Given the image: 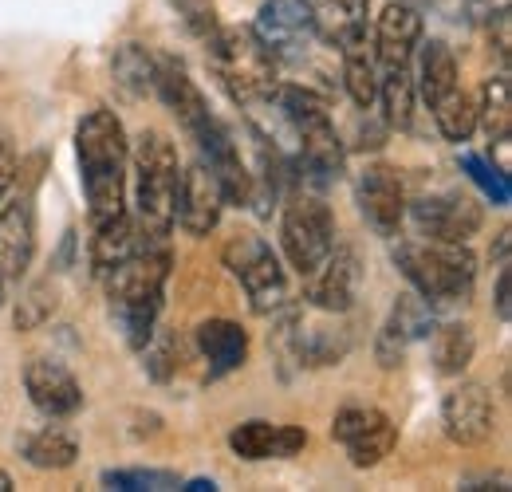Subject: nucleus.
I'll return each mask as SVG.
<instances>
[{"label":"nucleus","mask_w":512,"mask_h":492,"mask_svg":"<svg viewBox=\"0 0 512 492\" xmlns=\"http://www.w3.org/2000/svg\"><path fill=\"white\" fill-rule=\"evenodd\" d=\"M75 154H79V174L87 193V217L91 229L115 221L127 213V166H130V138L119 115L107 107H95L79 119L75 130Z\"/></svg>","instance_id":"1"},{"label":"nucleus","mask_w":512,"mask_h":492,"mask_svg":"<svg viewBox=\"0 0 512 492\" xmlns=\"http://www.w3.org/2000/svg\"><path fill=\"white\" fill-rule=\"evenodd\" d=\"M394 264L406 276V284L430 304H469L473 284H477V256L465 241H426V237H406L394 245Z\"/></svg>","instance_id":"2"},{"label":"nucleus","mask_w":512,"mask_h":492,"mask_svg":"<svg viewBox=\"0 0 512 492\" xmlns=\"http://www.w3.org/2000/svg\"><path fill=\"white\" fill-rule=\"evenodd\" d=\"M130 166H134V221L146 237L166 241L174 233V209L182 185L178 146L162 130H142L130 142Z\"/></svg>","instance_id":"3"},{"label":"nucleus","mask_w":512,"mask_h":492,"mask_svg":"<svg viewBox=\"0 0 512 492\" xmlns=\"http://www.w3.org/2000/svg\"><path fill=\"white\" fill-rule=\"evenodd\" d=\"M205 56L221 87L241 107L268 103L272 91L280 87V60L256 36L253 24H217V32L205 40Z\"/></svg>","instance_id":"4"},{"label":"nucleus","mask_w":512,"mask_h":492,"mask_svg":"<svg viewBox=\"0 0 512 492\" xmlns=\"http://www.w3.org/2000/svg\"><path fill=\"white\" fill-rule=\"evenodd\" d=\"M221 260L225 268L237 276V284L245 288L249 304L256 315H276L280 308L292 304L288 292V272L280 264V256L272 252V245L264 237H256L249 229H237L225 245H221Z\"/></svg>","instance_id":"5"},{"label":"nucleus","mask_w":512,"mask_h":492,"mask_svg":"<svg viewBox=\"0 0 512 492\" xmlns=\"http://www.w3.org/2000/svg\"><path fill=\"white\" fill-rule=\"evenodd\" d=\"M335 245V217L320 193H296L280 213V252L288 268L304 280L323 264V256Z\"/></svg>","instance_id":"6"},{"label":"nucleus","mask_w":512,"mask_h":492,"mask_svg":"<svg viewBox=\"0 0 512 492\" xmlns=\"http://www.w3.org/2000/svg\"><path fill=\"white\" fill-rule=\"evenodd\" d=\"M406 221L426 241H473L485 225L481 205L469 193H430L418 201H406Z\"/></svg>","instance_id":"7"},{"label":"nucleus","mask_w":512,"mask_h":492,"mask_svg":"<svg viewBox=\"0 0 512 492\" xmlns=\"http://www.w3.org/2000/svg\"><path fill=\"white\" fill-rule=\"evenodd\" d=\"M99 280H103L111 304L162 300L166 280H170V248H166V241H146L138 252H130L123 264L103 272Z\"/></svg>","instance_id":"8"},{"label":"nucleus","mask_w":512,"mask_h":492,"mask_svg":"<svg viewBox=\"0 0 512 492\" xmlns=\"http://www.w3.org/2000/svg\"><path fill=\"white\" fill-rule=\"evenodd\" d=\"M201 150V162L205 170L217 178L221 193H225V205H253V174L249 166L241 162V146L233 138V130L221 123L217 115L209 119L205 126H197L190 134Z\"/></svg>","instance_id":"9"},{"label":"nucleus","mask_w":512,"mask_h":492,"mask_svg":"<svg viewBox=\"0 0 512 492\" xmlns=\"http://www.w3.org/2000/svg\"><path fill=\"white\" fill-rule=\"evenodd\" d=\"M359 292H363V260L351 245H331L320 268L304 276V296L316 311L347 315L355 308Z\"/></svg>","instance_id":"10"},{"label":"nucleus","mask_w":512,"mask_h":492,"mask_svg":"<svg viewBox=\"0 0 512 492\" xmlns=\"http://www.w3.org/2000/svg\"><path fill=\"white\" fill-rule=\"evenodd\" d=\"M253 32L276 52V60H304L312 52L316 36V20L308 0H264L256 12Z\"/></svg>","instance_id":"11"},{"label":"nucleus","mask_w":512,"mask_h":492,"mask_svg":"<svg viewBox=\"0 0 512 492\" xmlns=\"http://www.w3.org/2000/svg\"><path fill=\"white\" fill-rule=\"evenodd\" d=\"M442 426L453 445H485L497 433V406L481 382H457L442 398Z\"/></svg>","instance_id":"12"},{"label":"nucleus","mask_w":512,"mask_h":492,"mask_svg":"<svg viewBox=\"0 0 512 492\" xmlns=\"http://www.w3.org/2000/svg\"><path fill=\"white\" fill-rule=\"evenodd\" d=\"M355 197H359V213L379 237H398L406 221V185L394 166L371 162L355 182Z\"/></svg>","instance_id":"13"},{"label":"nucleus","mask_w":512,"mask_h":492,"mask_svg":"<svg viewBox=\"0 0 512 492\" xmlns=\"http://www.w3.org/2000/svg\"><path fill=\"white\" fill-rule=\"evenodd\" d=\"M24 390H28L32 406L52 422L75 418L83 410V386L60 359H44V355L28 359L24 363Z\"/></svg>","instance_id":"14"},{"label":"nucleus","mask_w":512,"mask_h":492,"mask_svg":"<svg viewBox=\"0 0 512 492\" xmlns=\"http://www.w3.org/2000/svg\"><path fill=\"white\" fill-rule=\"evenodd\" d=\"M221 213H225V193H221L217 178L205 170V162L197 158L190 166H182L174 225H182L190 237H209L221 225Z\"/></svg>","instance_id":"15"},{"label":"nucleus","mask_w":512,"mask_h":492,"mask_svg":"<svg viewBox=\"0 0 512 492\" xmlns=\"http://www.w3.org/2000/svg\"><path fill=\"white\" fill-rule=\"evenodd\" d=\"M36 256V205L32 193L0 205V280L20 284Z\"/></svg>","instance_id":"16"},{"label":"nucleus","mask_w":512,"mask_h":492,"mask_svg":"<svg viewBox=\"0 0 512 492\" xmlns=\"http://www.w3.org/2000/svg\"><path fill=\"white\" fill-rule=\"evenodd\" d=\"M150 91L162 99V107L186 126L190 134L197 126H205L213 119V111H209L201 87L190 79V71L182 67V60H170V56L154 60V87H150Z\"/></svg>","instance_id":"17"},{"label":"nucleus","mask_w":512,"mask_h":492,"mask_svg":"<svg viewBox=\"0 0 512 492\" xmlns=\"http://www.w3.org/2000/svg\"><path fill=\"white\" fill-rule=\"evenodd\" d=\"M418 40H422V12L414 4H406V0H390L383 8V16H379V24H375V40H371L379 71L410 63Z\"/></svg>","instance_id":"18"},{"label":"nucleus","mask_w":512,"mask_h":492,"mask_svg":"<svg viewBox=\"0 0 512 492\" xmlns=\"http://www.w3.org/2000/svg\"><path fill=\"white\" fill-rule=\"evenodd\" d=\"M193 343L201 351V359L209 363V378H221V374H233L249 363V331L225 315H213V319H201L193 327Z\"/></svg>","instance_id":"19"},{"label":"nucleus","mask_w":512,"mask_h":492,"mask_svg":"<svg viewBox=\"0 0 512 492\" xmlns=\"http://www.w3.org/2000/svg\"><path fill=\"white\" fill-rule=\"evenodd\" d=\"M308 445V430L304 426H276V422H241L229 433V449L241 461H272V457H296Z\"/></svg>","instance_id":"20"},{"label":"nucleus","mask_w":512,"mask_h":492,"mask_svg":"<svg viewBox=\"0 0 512 492\" xmlns=\"http://www.w3.org/2000/svg\"><path fill=\"white\" fill-rule=\"evenodd\" d=\"M339 60H343V87H347L351 103L359 111H371L375 99H379V63H375V48H371L367 32L343 40Z\"/></svg>","instance_id":"21"},{"label":"nucleus","mask_w":512,"mask_h":492,"mask_svg":"<svg viewBox=\"0 0 512 492\" xmlns=\"http://www.w3.org/2000/svg\"><path fill=\"white\" fill-rule=\"evenodd\" d=\"M146 241H154V237H146L130 213H119L107 225H95V237H91V272L95 276L111 272L115 264H123L130 252H138Z\"/></svg>","instance_id":"22"},{"label":"nucleus","mask_w":512,"mask_h":492,"mask_svg":"<svg viewBox=\"0 0 512 492\" xmlns=\"http://www.w3.org/2000/svg\"><path fill=\"white\" fill-rule=\"evenodd\" d=\"M312 20H316V36L327 44H343L359 32H367V12L371 0H308Z\"/></svg>","instance_id":"23"},{"label":"nucleus","mask_w":512,"mask_h":492,"mask_svg":"<svg viewBox=\"0 0 512 492\" xmlns=\"http://www.w3.org/2000/svg\"><path fill=\"white\" fill-rule=\"evenodd\" d=\"M323 323L300 319V367H331L351 351V331L335 323L331 311H323Z\"/></svg>","instance_id":"24"},{"label":"nucleus","mask_w":512,"mask_h":492,"mask_svg":"<svg viewBox=\"0 0 512 492\" xmlns=\"http://www.w3.org/2000/svg\"><path fill=\"white\" fill-rule=\"evenodd\" d=\"M414 99H418V83L410 75V63L379 71V99L375 103H383V123L390 130H410L414 126Z\"/></svg>","instance_id":"25"},{"label":"nucleus","mask_w":512,"mask_h":492,"mask_svg":"<svg viewBox=\"0 0 512 492\" xmlns=\"http://www.w3.org/2000/svg\"><path fill=\"white\" fill-rule=\"evenodd\" d=\"M434 347H430V355H434V370L442 374V378H461L469 363H473V355H477V335H473V327L469 323H438L434 331Z\"/></svg>","instance_id":"26"},{"label":"nucleus","mask_w":512,"mask_h":492,"mask_svg":"<svg viewBox=\"0 0 512 492\" xmlns=\"http://www.w3.org/2000/svg\"><path fill=\"white\" fill-rule=\"evenodd\" d=\"M430 111H434V123H438L446 142L465 146L473 138V130H477V99L461 83L442 91L438 99H430Z\"/></svg>","instance_id":"27"},{"label":"nucleus","mask_w":512,"mask_h":492,"mask_svg":"<svg viewBox=\"0 0 512 492\" xmlns=\"http://www.w3.org/2000/svg\"><path fill=\"white\" fill-rule=\"evenodd\" d=\"M79 457V441L64 430V426H44L24 441V461L40 473H64Z\"/></svg>","instance_id":"28"},{"label":"nucleus","mask_w":512,"mask_h":492,"mask_svg":"<svg viewBox=\"0 0 512 492\" xmlns=\"http://www.w3.org/2000/svg\"><path fill=\"white\" fill-rule=\"evenodd\" d=\"M477 126H485L489 142H512V83L505 67L497 75H489V83L481 91Z\"/></svg>","instance_id":"29"},{"label":"nucleus","mask_w":512,"mask_h":492,"mask_svg":"<svg viewBox=\"0 0 512 492\" xmlns=\"http://www.w3.org/2000/svg\"><path fill=\"white\" fill-rule=\"evenodd\" d=\"M394 445H398V426L386 414H379L367 430L355 433L343 449H347V457H351L355 469H375V465H383L386 457L394 453Z\"/></svg>","instance_id":"30"},{"label":"nucleus","mask_w":512,"mask_h":492,"mask_svg":"<svg viewBox=\"0 0 512 492\" xmlns=\"http://www.w3.org/2000/svg\"><path fill=\"white\" fill-rule=\"evenodd\" d=\"M414 83H418V91L426 95V103L461 83V79H457L453 48H449L446 40H430V44L422 48V67H418V79H414Z\"/></svg>","instance_id":"31"},{"label":"nucleus","mask_w":512,"mask_h":492,"mask_svg":"<svg viewBox=\"0 0 512 492\" xmlns=\"http://www.w3.org/2000/svg\"><path fill=\"white\" fill-rule=\"evenodd\" d=\"M111 75H115V83L127 99H142L154 87V56L138 44H123L111 60Z\"/></svg>","instance_id":"32"},{"label":"nucleus","mask_w":512,"mask_h":492,"mask_svg":"<svg viewBox=\"0 0 512 492\" xmlns=\"http://www.w3.org/2000/svg\"><path fill=\"white\" fill-rule=\"evenodd\" d=\"M56 308H60V288L52 280H36V284H28L20 292L12 323H16V331H36L56 315Z\"/></svg>","instance_id":"33"},{"label":"nucleus","mask_w":512,"mask_h":492,"mask_svg":"<svg viewBox=\"0 0 512 492\" xmlns=\"http://www.w3.org/2000/svg\"><path fill=\"white\" fill-rule=\"evenodd\" d=\"M111 315L123 331L130 351H142L150 343V335L158 331V315H162V300H142V304H111Z\"/></svg>","instance_id":"34"},{"label":"nucleus","mask_w":512,"mask_h":492,"mask_svg":"<svg viewBox=\"0 0 512 492\" xmlns=\"http://www.w3.org/2000/svg\"><path fill=\"white\" fill-rule=\"evenodd\" d=\"M103 489H119V492H170L178 489V473L170 469H103L99 473Z\"/></svg>","instance_id":"35"},{"label":"nucleus","mask_w":512,"mask_h":492,"mask_svg":"<svg viewBox=\"0 0 512 492\" xmlns=\"http://www.w3.org/2000/svg\"><path fill=\"white\" fill-rule=\"evenodd\" d=\"M142 359H146V374L154 382H170L178 367H182V343L174 331H154L150 343L142 347Z\"/></svg>","instance_id":"36"},{"label":"nucleus","mask_w":512,"mask_h":492,"mask_svg":"<svg viewBox=\"0 0 512 492\" xmlns=\"http://www.w3.org/2000/svg\"><path fill=\"white\" fill-rule=\"evenodd\" d=\"M461 170L469 174V182L473 185H481V193L497 205V209H509V201H512V189H509V174H501L489 158H481V154H461Z\"/></svg>","instance_id":"37"},{"label":"nucleus","mask_w":512,"mask_h":492,"mask_svg":"<svg viewBox=\"0 0 512 492\" xmlns=\"http://www.w3.org/2000/svg\"><path fill=\"white\" fill-rule=\"evenodd\" d=\"M170 8L178 12V20L186 24V32H190L193 40H209L213 32H217V4L213 0H170Z\"/></svg>","instance_id":"38"},{"label":"nucleus","mask_w":512,"mask_h":492,"mask_svg":"<svg viewBox=\"0 0 512 492\" xmlns=\"http://www.w3.org/2000/svg\"><path fill=\"white\" fill-rule=\"evenodd\" d=\"M406 347H410V339L398 331V323L386 315L383 331H379V339H375V359H379V367L383 370H394L402 367V359H406Z\"/></svg>","instance_id":"39"},{"label":"nucleus","mask_w":512,"mask_h":492,"mask_svg":"<svg viewBox=\"0 0 512 492\" xmlns=\"http://www.w3.org/2000/svg\"><path fill=\"white\" fill-rule=\"evenodd\" d=\"M379 414H383V410H375V406H343V410L335 414V422H331V437H335L339 445H347L355 433L367 430Z\"/></svg>","instance_id":"40"},{"label":"nucleus","mask_w":512,"mask_h":492,"mask_svg":"<svg viewBox=\"0 0 512 492\" xmlns=\"http://www.w3.org/2000/svg\"><path fill=\"white\" fill-rule=\"evenodd\" d=\"M493 311H497V319H501V323H509V319H512V268H509V264H501V272H497Z\"/></svg>","instance_id":"41"},{"label":"nucleus","mask_w":512,"mask_h":492,"mask_svg":"<svg viewBox=\"0 0 512 492\" xmlns=\"http://www.w3.org/2000/svg\"><path fill=\"white\" fill-rule=\"evenodd\" d=\"M20 178V162H16V150L0 138V205H4V197L12 193V185Z\"/></svg>","instance_id":"42"},{"label":"nucleus","mask_w":512,"mask_h":492,"mask_svg":"<svg viewBox=\"0 0 512 492\" xmlns=\"http://www.w3.org/2000/svg\"><path fill=\"white\" fill-rule=\"evenodd\" d=\"M178 489H186V492H213V489H217V481H213V477H193V481L178 485Z\"/></svg>","instance_id":"43"},{"label":"nucleus","mask_w":512,"mask_h":492,"mask_svg":"<svg viewBox=\"0 0 512 492\" xmlns=\"http://www.w3.org/2000/svg\"><path fill=\"white\" fill-rule=\"evenodd\" d=\"M509 237H512L509 229L497 237V260H501V264H509Z\"/></svg>","instance_id":"44"},{"label":"nucleus","mask_w":512,"mask_h":492,"mask_svg":"<svg viewBox=\"0 0 512 492\" xmlns=\"http://www.w3.org/2000/svg\"><path fill=\"white\" fill-rule=\"evenodd\" d=\"M12 489V477H8V473H0V492H8Z\"/></svg>","instance_id":"45"},{"label":"nucleus","mask_w":512,"mask_h":492,"mask_svg":"<svg viewBox=\"0 0 512 492\" xmlns=\"http://www.w3.org/2000/svg\"><path fill=\"white\" fill-rule=\"evenodd\" d=\"M4 292H8V284H4V280H0V300H4Z\"/></svg>","instance_id":"46"}]
</instances>
